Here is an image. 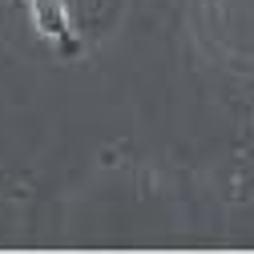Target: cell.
Returning <instances> with one entry per match:
<instances>
[{
	"instance_id": "obj_1",
	"label": "cell",
	"mask_w": 254,
	"mask_h": 254,
	"mask_svg": "<svg viewBox=\"0 0 254 254\" xmlns=\"http://www.w3.org/2000/svg\"><path fill=\"white\" fill-rule=\"evenodd\" d=\"M28 8H33L37 33L49 37V41L61 49V57H77V53H81V41H77V33H73L69 16H65V0H33Z\"/></svg>"
}]
</instances>
